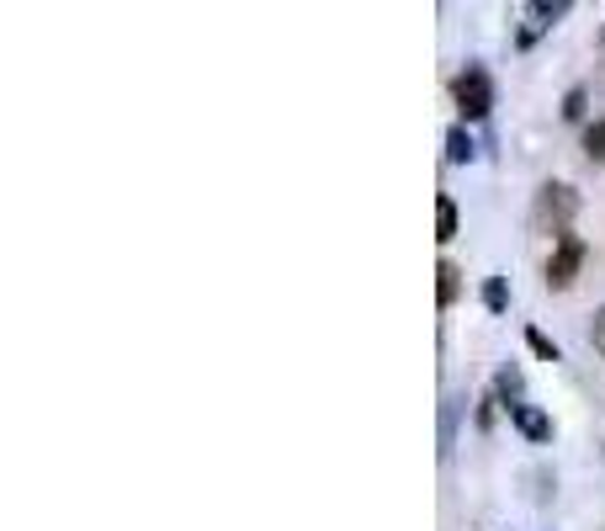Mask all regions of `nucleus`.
Instances as JSON below:
<instances>
[{
  "instance_id": "nucleus-13",
  "label": "nucleus",
  "mask_w": 605,
  "mask_h": 531,
  "mask_svg": "<svg viewBox=\"0 0 605 531\" xmlns=\"http://www.w3.org/2000/svg\"><path fill=\"white\" fill-rule=\"evenodd\" d=\"M484 303L494 309V314H505V277H494V282L484 287Z\"/></svg>"
},
{
  "instance_id": "nucleus-11",
  "label": "nucleus",
  "mask_w": 605,
  "mask_h": 531,
  "mask_svg": "<svg viewBox=\"0 0 605 531\" xmlns=\"http://www.w3.org/2000/svg\"><path fill=\"white\" fill-rule=\"evenodd\" d=\"M457 405H462V399H446V409H441V451H451V436H457Z\"/></svg>"
},
{
  "instance_id": "nucleus-2",
  "label": "nucleus",
  "mask_w": 605,
  "mask_h": 531,
  "mask_svg": "<svg viewBox=\"0 0 605 531\" xmlns=\"http://www.w3.org/2000/svg\"><path fill=\"white\" fill-rule=\"evenodd\" d=\"M457 107H462V118L473 123V118H488V107H494V85L479 64H468L462 70V81H457Z\"/></svg>"
},
{
  "instance_id": "nucleus-4",
  "label": "nucleus",
  "mask_w": 605,
  "mask_h": 531,
  "mask_svg": "<svg viewBox=\"0 0 605 531\" xmlns=\"http://www.w3.org/2000/svg\"><path fill=\"white\" fill-rule=\"evenodd\" d=\"M525 16L531 22L521 27V43H536V33H547L558 16H568V0H536V5H525Z\"/></svg>"
},
{
  "instance_id": "nucleus-15",
  "label": "nucleus",
  "mask_w": 605,
  "mask_h": 531,
  "mask_svg": "<svg viewBox=\"0 0 605 531\" xmlns=\"http://www.w3.org/2000/svg\"><path fill=\"white\" fill-rule=\"evenodd\" d=\"M584 101H590L584 90H568V101H564V118H584Z\"/></svg>"
},
{
  "instance_id": "nucleus-7",
  "label": "nucleus",
  "mask_w": 605,
  "mask_h": 531,
  "mask_svg": "<svg viewBox=\"0 0 605 531\" xmlns=\"http://www.w3.org/2000/svg\"><path fill=\"white\" fill-rule=\"evenodd\" d=\"M473 155H479V149H473L468 128H451V133H446V160H451V165H468Z\"/></svg>"
},
{
  "instance_id": "nucleus-3",
  "label": "nucleus",
  "mask_w": 605,
  "mask_h": 531,
  "mask_svg": "<svg viewBox=\"0 0 605 531\" xmlns=\"http://www.w3.org/2000/svg\"><path fill=\"white\" fill-rule=\"evenodd\" d=\"M579 266H584V240H579V234H564L558 250H553V261H547V287H573Z\"/></svg>"
},
{
  "instance_id": "nucleus-14",
  "label": "nucleus",
  "mask_w": 605,
  "mask_h": 531,
  "mask_svg": "<svg viewBox=\"0 0 605 531\" xmlns=\"http://www.w3.org/2000/svg\"><path fill=\"white\" fill-rule=\"evenodd\" d=\"M590 340H595V351L605 357V309H595V319H590Z\"/></svg>"
},
{
  "instance_id": "nucleus-9",
  "label": "nucleus",
  "mask_w": 605,
  "mask_h": 531,
  "mask_svg": "<svg viewBox=\"0 0 605 531\" xmlns=\"http://www.w3.org/2000/svg\"><path fill=\"white\" fill-rule=\"evenodd\" d=\"M436 277H441V309H451V303H457V292H462V282H457V277H462V271H457V266H451V261H441V266H436Z\"/></svg>"
},
{
  "instance_id": "nucleus-1",
  "label": "nucleus",
  "mask_w": 605,
  "mask_h": 531,
  "mask_svg": "<svg viewBox=\"0 0 605 531\" xmlns=\"http://www.w3.org/2000/svg\"><path fill=\"white\" fill-rule=\"evenodd\" d=\"M573 213H579L573 186H558V181H553V186H542V197H536V224H542V229H553V234L564 240L568 218H573Z\"/></svg>"
},
{
  "instance_id": "nucleus-12",
  "label": "nucleus",
  "mask_w": 605,
  "mask_h": 531,
  "mask_svg": "<svg viewBox=\"0 0 605 531\" xmlns=\"http://www.w3.org/2000/svg\"><path fill=\"white\" fill-rule=\"evenodd\" d=\"M525 340H531V351H536V357H547V362H558V346H553V340H547L542 329H525Z\"/></svg>"
},
{
  "instance_id": "nucleus-5",
  "label": "nucleus",
  "mask_w": 605,
  "mask_h": 531,
  "mask_svg": "<svg viewBox=\"0 0 605 531\" xmlns=\"http://www.w3.org/2000/svg\"><path fill=\"white\" fill-rule=\"evenodd\" d=\"M510 420L521 425L531 442H547V436H553V420H547L542 409H531V405H516V409H510Z\"/></svg>"
},
{
  "instance_id": "nucleus-10",
  "label": "nucleus",
  "mask_w": 605,
  "mask_h": 531,
  "mask_svg": "<svg viewBox=\"0 0 605 531\" xmlns=\"http://www.w3.org/2000/svg\"><path fill=\"white\" fill-rule=\"evenodd\" d=\"M584 149H590V160L605 165V123H590V128H584Z\"/></svg>"
},
{
  "instance_id": "nucleus-6",
  "label": "nucleus",
  "mask_w": 605,
  "mask_h": 531,
  "mask_svg": "<svg viewBox=\"0 0 605 531\" xmlns=\"http://www.w3.org/2000/svg\"><path fill=\"white\" fill-rule=\"evenodd\" d=\"M494 394L505 399V409L521 405V367H499V377H494Z\"/></svg>"
},
{
  "instance_id": "nucleus-8",
  "label": "nucleus",
  "mask_w": 605,
  "mask_h": 531,
  "mask_svg": "<svg viewBox=\"0 0 605 531\" xmlns=\"http://www.w3.org/2000/svg\"><path fill=\"white\" fill-rule=\"evenodd\" d=\"M436 240H457V203L436 197Z\"/></svg>"
}]
</instances>
